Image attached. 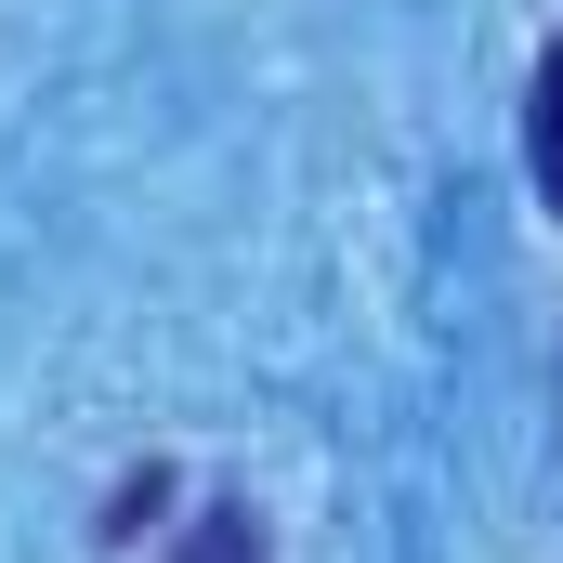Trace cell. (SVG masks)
<instances>
[{
	"label": "cell",
	"instance_id": "1",
	"mask_svg": "<svg viewBox=\"0 0 563 563\" xmlns=\"http://www.w3.org/2000/svg\"><path fill=\"white\" fill-rule=\"evenodd\" d=\"M525 170H538V197L563 210V40L538 53V106H525Z\"/></svg>",
	"mask_w": 563,
	"mask_h": 563
}]
</instances>
